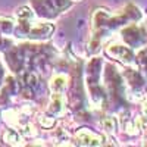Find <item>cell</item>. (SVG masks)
<instances>
[{"label": "cell", "instance_id": "1", "mask_svg": "<svg viewBox=\"0 0 147 147\" xmlns=\"http://www.w3.org/2000/svg\"><path fill=\"white\" fill-rule=\"evenodd\" d=\"M122 38L131 49H140L147 44V28L140 25H129L122 30Z\"/></svg>", "mask_w": 147, "mask_h": 147}, {"label": "cell", "instance_id": "2", "mask_svg": "<svg viewBox=\"0 0 147 147\" xmlns=\"http://www.w3.org/2000/svg\"><path fill=\"white\" fill-rule=\"evenodd\" d=\"M106 52L109 56H112L113 59L121 60L124 65H134L137 62V57L134 55V52L131 50V47L124 46V44H110Z\"/></svg>", "mask_w": 147, "mask_h": 147}, {"label": "cell", "instance_id": "3", "mask_svg": "<svg viewBox=\"0 0 147 147\" xmlns=\"http://www.w3.org/2000/svg\"><path fill=\"white\" fill-rule=\"evenodd\" d=\"M77 136L82 140L84 144H90V146H100L103 144V138L100 136H97V134H93L90 131H80Z\"/></svg>", "mask_w": 147, "mask_h": 147}, {"label": "cell", "instance_id": "4", "mask_svg": "<svg viewBox=\"0 0 147 147\" xmlns=\"http://www.w3.org/2000/svg\"><path fill=\"white\" fill-rule=\"evenodd\" d=\"M137 59H138V62H140V66H141V69L144 72V75L147 77V46L138 53Z\"/></svg>", "mask_w": 147, "mask_h": 147}]
</instances>
